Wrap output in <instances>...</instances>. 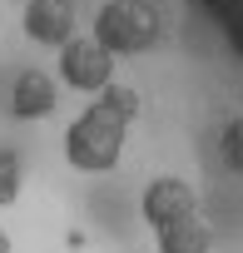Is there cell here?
<instances>
[{
    "mask_svg": "<svg viewBox=\"0 0 243 253\" xmlns=\"http://www.w3.org/2000/svg\"><path fill=\"white\" fill-rule=\"evenodd\" d=\"M0 253H10V233L5 228H0Z\"/></svg>",
    "mask_w": 243,
    "mask_h": 253,
    "instance_id": "30bf717a",
    "label": "cell"
},
{
    "mask_svg": "<svg viewBox=\"0 0 243 253\" xmlns=\"http://www.w3.org/2000/svg\"><path fill=\"white\" fill-rule=\"evenodd\" d=\"M213 243H218V233L203 218V209L154 233V253H213Z\"/></svg>",
    "mask_w": 243,
    "mask_h": 253,
    "instance_id": "52a82bcc",
    "label": "cell"
},
{
    "mask_svg": "<svg viewBox=\"0 0 243 253\" xmlns=\"http://www.w3.org/2000/svg\"><path fill=\"white\" fill-rule=\"evenodd\" d=\"M144 114V94L124 80L104 84L99 94H89V104L70 119L65 129V164L75 174H114L124 164V149H129V129Z\"/></svg>",
    "mask_w": 243,
    "mask_h": 253,
    "instance_id": "6da1fadb",
    "label": "cell"
},
{
    "mask_svg": "<svg viewBox=\"0 0 243 253\" xmlns=\"http://www.w3.org/2000/svg\"><path fill=\"white\" fill-rule=\"evenodd\" d=\"M218 164L243 179V114H233L223 129H218Z\"/></svg>",
    "mask_w": 243,
    "mask_h": 253,
    "instance_id": "ba28073f",
    "label": "cell"
},
{
    "mask_svg": "<svg viewBox=\"0 0 243 253\" xmlns=\"http://www.w3.org/2000/svg\"><path fill=\"white\" fill-rule=\"evenodd\" d=\"M20 199V154L0 149V209H10Z\"/></svg>",
    "mask_w": 243,
    "mask_h": 253,
    "instance_id": "9c48e42d",
    "label": "cell"
},
{
    "mask_svg": "<svg viewBox=\"0 0 243 253\" xmlns=\"http://www.w3.org/2000/svg\"><path fill=\"white\" fill-rule=\"evenodd\" d=\"M114 60H129V55H149L164 40V15L154 0H104L94 30H89Z\"/></svg>",
    "mask_w": 243,
    "mask_h": 253,
    "instance_id": "7a4b0ae2",
    "label": "cell"
},
{
    "mask_svg": "<svg viewBox=\"0 0 243 253\" xmlns=\"http://www.w3.org/2000/svg\"><path fill=\"white\" fill-rule=\"evenodd\" d=\"M50 109H55V80L45 70H20L10 84V114L20 124H35V119H50Z\"/></svg>",
    "mask_w": 243,
    "mask_h": 253,
    "instance_id": "8992f818",
    "label": "cell"
},
{
    "mask_svg": "<svg viewBox=\"0 0 243 253\" xmlns=\"http://www.w3.org/2000/svg\"><path fill=\"white\" fill-rule=\"evenodd\" d=\"M60 84H70L75 94H99L104 84H114V55L94 35H75L70 45H60Z\"/></svg>",
    "mask_w": 243,
    "mask_h": 253,
    "instance_id": "3957f363",
    "label": "cell"
},
{
    "mask_svg": "<svg viewBox=\"0 0 243 253\" xmlns=\"http://www.w3.org/2000/svg\"><path fill=\"white\" fill-rule=\"evenodd\" d=\"M189 213H199V194H194L189 179H179V174H154V179L139 189V218L149 223V233H159V228H169V223H179V218H189Z\"/></svg>",
    "mask_w": 243,
    "mask_h": 253,
    "instance_id": "277c9868",
    "label": "cell"
},
{
    "mask_svg": "<svg viewBox=\"0 0 243 253\" xmlns=\"http://www.w3.org/2000/svg\"><path fill=\"white\" fill-rule=\"evenodd\" d=\"M20 25H25V35L35 40V45H70L75 40V5L70 0H25V15H20Z\"/></svg>",
    "mask_w": 243,
    "mask_h": 253,
    "instance_id": "5b68a950",
    "label": "cell"
}]
</instances>
